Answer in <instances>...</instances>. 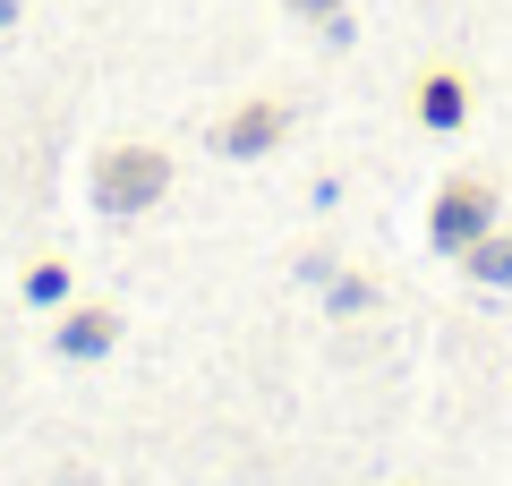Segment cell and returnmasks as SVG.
I'll use <instances>...</instances> for the list:
<instances>
[{
    "label": "cell",
    "instance_id": "3957f363",
    "mask_svg": "<svg viewBox=\"0 0 512 486\" xmlns=\"http://www.w3.org/2000/svg\"><path fill=\"white\" fill-rule=\"evenodd\" d=\"M291 128H299V111L282 103V94H248V103H231L205 128V145H214L222 162H265L274 145H291Z\"/></svg>",
    "mask_w": 512,
    "mask_h": 486
},
{
    "label": "cell",
    "instance_id": "8992f818",
    "mask_svg": "<svg viewBox=\"0 0 512 486\" xmlns=\"http://www.w3.org/2000/svg\"><path fill=\"white\" fill-rule=\"evenodd\" d=\"M461 273L487 290H512V231H487L478 248H461Z\"/></svg>",
    "mask_w": 512,
    "mask_h": 486
},
{
    "label": "cell",
    "instance_id": "52a82bcc",
    "mask_svg": "<svg viewBox=\"0 0 512 486\" xmlns=\"http://www.w3.org/2000/svg\"><path fill=\"white\" fill-rule=\"evenodd\" d=\"M26 307H69V265L60 256H43V265H26Z\"/></svg>",
    "mask_w": 512,
    "mask_h": 486
},
{
    "label": "cell",
    "instance_id": "277c9868",
    "mask_svg": "<svg viewBox=\"0 0 512 486\" xmlns=\"http://www.w3.org/2000/svg\"><path fill=\"white\" fill-rule=\"evenodd\" d=\"M410 111H419V128H436V137H453V128L470 120V77H461L453 60H427V69L410 77Z\"/></svg>",
    "mask_w": 512,
    "mask_h": 486
},
{
    "label": "cell",
    "instance_id": "7a4b0ae2",
    "mask_svg": "<svg viewBox=\"0 0 512 486\" xmlns=\"http://www.w3.org/2000/svg\"><path fill=\"white\" fill-rule=\"evenodd\" d=\"M495 214H504V180L495 171H453L436 188V205H427V248H444V256L478 248L495 231Z\"/></svg>",
    "mask_w": 512,
    "mask_h": 486
},
{
    "label": "cell",
    "instance_id": "30bf717a",
    "mask_svg": "<svg viewBox=\"0 0 512 486\" xmlns=\"http://www.w3.org/2000/svg\"><path fill=\"white\" fill-rule=\"evenodd\" d=\"M26 18V0H0V35H9V26H18Z\"/></svg>",
    "mask_w": 512,
    "mask_h": 486
},
{
    "label": "cell",
    "instance_id": "ba28073f",
    "mask_svg": "<svg viewBox=\"0 0 512 486\" xmlns=\"http://www.w3.org/2000/svg\"><path fill=\"white\" fill-rule=\"evenodd\" d=\"M376 299H384V290L367 282V273H342V282H333V299H325V307H333V316H367V307H376Z\"/></svg>",
    "mask_w": 512,
    "mask_h": 486
},
{
    "label": "cell",
    "instance_id": "9c48e42d",
    "mask_svg": "<svg viewBox=\"0 0 512 486\" xmlns=\"http://www.w3.org/2000/svg\"><path fill=\"white\" fill-rule=\"evenodd\" d=\"M350 0H282V18H299V26H325V18H342Z\"/></svg>",
    "mask_w": 512,
    "mask_h": 486
},
{
    "label": "cell",
    "instance_id": "6da1fadb",
    "mask_svg": "<svg viewBox=\"0 0 512 486\" xmlns=\"http://www.w3.org/2000/svg\"><path fill=\"white\" fill-rule=\"evenodd\" d=\"M86 197H94V214H111V222L154 214V205L171 197V154H163L154 137H120V145H103V154L86 162Z\"/></svg>",
    "mask_w": 512,
    "mask_h": 486
},
{
    "label": "cell",
    "instance_id": "5b68a950",
    "mask_svg": "<svg viewBox=\"0 0 512 486\" xmlns=\"http://www.w3.org/2000/svg\"><path fill=\"white\" fill-rule=\"evenodd\" d=\"M111 342H120V307H111V299H69V307H60V324H52L60 359H103Z\"/></svg>",
    "mask_w": 512,
    "mask_h": 486
}]
</instances>
